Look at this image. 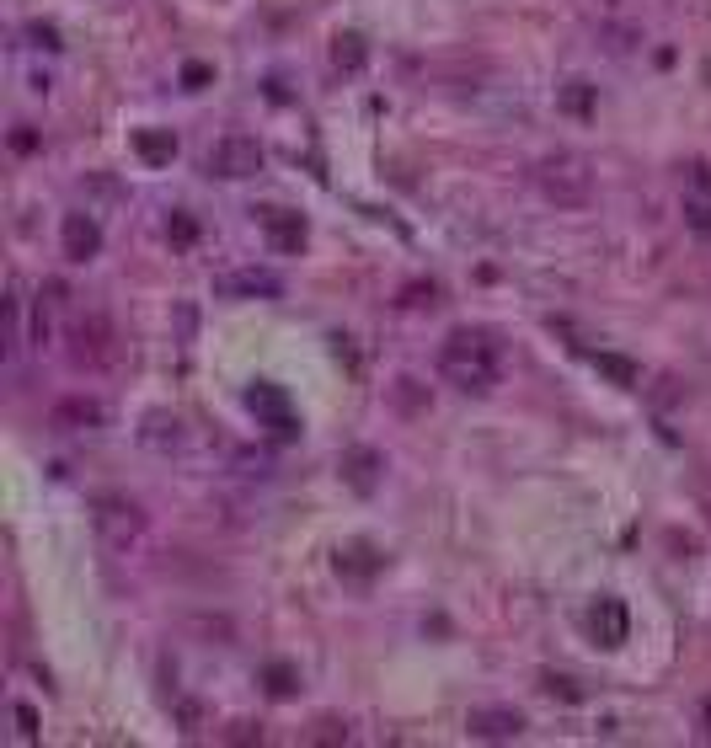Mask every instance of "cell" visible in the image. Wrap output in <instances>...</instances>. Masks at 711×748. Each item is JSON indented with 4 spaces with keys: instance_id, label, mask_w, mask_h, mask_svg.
Returning <instances> with one entry per match:
<instances>
[{
    "instance_id": "cell-16",
    "label": "cell",
    "mask_w": 711,
    "mask_h": 748,
    "mask_svg": "<svg viewBox=\"0 0 711 748\" xmlns=\"http://www.w3.org/2000/svg\"><path fill=\"white\" fill-rule=\"evenodd\" d=\"M380 567H385V556L375 545H343V551H337V572H343V578H375Z\"/></svg>"
},
{
    "instance_id": "cell-20",
    "label": "cell",
    "mask_w": 711,
    "mask_h": 748,
    "mask_svg": "<svg viewBox=\"0 0 711 748\" xmlns=\"http://www.w3.org/2000/svg\"><path fill=\"white\" fill-rule=\"evenodd\" d=\"M262 684H268V695H273V700L300 695V674H295L289 663H268V668H262Z\"/></svg>"
},
{
    "instance_id": "cell-15",
    "label": "cell",
    "mask_w": 711,
    "mask_h": 748,
    "mask_svg": "<svg viewBox=\"0 0 711 748\" xmlns=\"http://www.w3.org/2000/svg\"><path fill=\"white\" fill-rule=\"evenodd\" d=\"M134 150H139V161H145V166H172L177 161V134L172 129H139Z\"/></svg>"
},
{
    "instance_id": "cell-17",
    "label": "cell",
    "mask_w": 711,
    "mask_h": 748,
    "mask_svg": "<svg viewBox=\"0 0 711 748\" xmlns=\"http://www.w3.org/2000/svg\"><path fill=\"white\" fill-rule=\"evenodd\" d=\"M364 59H369V43H364L359 33H337V38H332V65L343 70V75H359Z\"/></svg>"
},
{
    "instance_id": "cell-28",
    "label": "cell",
    "mask_w": 711,
    "mask_h": 748,
    "mask_svg": "<svg viewBox=\"0 0 711 748\" xmlns=\"http://www.w3.org/2000/svg\"><path fill=\"white\" fill-rule=\"evenodd\" d=\"M316 743H348V727L327 716V722H316Z\"/></svg>"
},
{
    "instance_id": "cell-10",
    "label": "cell",
    "mask_w": 711,
    "mask_h": 748,
    "mask_svg": "<svg viewBox=\"0 0 711 748\" xmlns=\"http://www.w3.org/2000/svg\"><path fill=\"white\" fill-rule=\"evenodd\" d=\"M466 732H471V738H482V743H508V738H519V732H524V716L514 706H487V711L466 716Z\"/></svg>"
},
{
    "instance_id": "cell-29",
    "label": "cell",
    "mask_w": 711,
    "mask_h": 748,
    "mask_svg": "<svg viewBox=\"0 0 711 748\" xmlns=\"http://www.w3.org/2000/svg\"><path fill=\"white\" fill-rule=\"evenodd\" d=\"M11 150H17V155H33V150H38V134H33V129H17V134H11Z\"/></svg>"
},
{
    "instance_id": "cell-25",
    "label": "cell",
    "mask_w": 711,
    "mask_h": 748,
    "mask_svg": "<svg viewBox=\"0 0 711 748\" xmlns=\"http://www.w3.org/2000/svg\"><path fill=\"white\" fill-rule=\"evenodd\" d=\"M209 81H214L209 65H198V59H188V65H182V86H188V91H204Z\"/></svg>"
},
{
    "instance_id": "cell-30",
    "label": "cell",
    "mask_w": 711,
    "mask_h": 748,
    "mask_svg": "<svg viewBox=\"0 0 711 748\" xmlns=\"http://www.w3.org/2000/svg\"><path fill=\"white\" fill-rule=\"evenodd\" d=\"M546 690H551V695H562V700H578V695H583L573 679H546Z\"/></svg>"
},
{
    "instance_id": "cell-21",
    "label": "cell",
    "mask_w": 711,
    "mask_h": 748,
    "mask_svg": "<svg viewBox=\"0 0 711 748\" xmlns=\"http://www.w3.org/2000/svg\"><path fill=\"white\" fill-rule=\"evenodd\" d=\"M391 401H396V407L407 412V417H412V412H428V391L412 380V374H401V380L391 385Z\"/></svg>"
},
{
    "instance_id": "cell-9",
    "label": "cell",
    "mask_w": 711,
    "mask_h": 748,
    "mask_svg": "<svg viewBox=\"0 0 711 748\" xmlns=\"http://www.w3.org/2000/svg\"><path fill=\"white\" fill-rule=\"evenodd\" d=\"M257 220H262V230H268V241L289 257H300L305 241H311V230H305V220L295 209H257Z\"/></svg>"
},
{
    "instance_id": "cell-2",
    "label": "cell",
    "mask_w": 711,
    "mask_h": 748,
    "mask_svg": "<svg viewBox=\"0 0 711 748\" xmlns=\"http://www.w3.org/2000/svg\"><path fill=\"white\" fill-rule=\"evenodd\" d=\"M535 187H540V198L546 204H556V209H583L594 198V166L583 161V155H573V150H556V155H546L535 171Z\"/></svg>"
},
{
    "instance_id": "cell-14",
    "label": "cell",
    "mask_w": 711,
    "mask_h": 748,
    "mask_svg": "<svg viewBox=\"0 0 711 748\" xmlns=\"http://www.w3.org/2000/svg\"><path fill=\"white\" fill-rule=\"evenodd\" d=\"M182 439H188V433H182V423H177V417H166V412H150L145 428H139V444L156 449V455H172V449H182Z\"/></svg>"
},
{
    "instance_id": "cell-24",
    "label": "cell",
    "mask_w": 711,
    "mask_h": 748,
    "mask_svg": "<svg viewBox=\"0 0 711 748\" xmlns=\"http://www.w3.org/2000/svg\"><path fill=\"white\" fill-rule=\"evenodd\" d=\"M27 38H33V49H59V27L54 22H33V27H27Z\"/></svg>"
},
{
    "instance_id": "cell-8",
    "label": "cell",
    "mask_w": 711,
    "mask_h": 748,
    "mask_svg": "<svg viewBox=\"0 0 711 748\" xmlns=\"http://www.w3.org/2000/svg\"><path fill=\"white\" fill-rule=\"evenodd\" d=\"M246 407L273 428V439H295V412H289L284 391H273V385H252V391H246Z\"/></svg>"
},
{
    "instance_id": "cell-26",
    "label": "cell",
    "mask_w": 711,
    "mask_h": 748,
    "mask_svg": "<svg viewBox=\"0 0 711 748\" xmlns=\"http://www.w3.org/2000/svg\"><path fill=\"white\" fill-rule=\"evenodd\" d=\"M690 193L711 198V161H695V166H690Z\"/></svg>"
},
{
    "instance_id": "cell-23",
    "label": "cell",
    "mask_w": 711,
    "mask_h": 748,
    "mask_svg": "<svg viewBox=\"0 0 711 748\" xmlns=\"http://www.w3.org/2000/svg\"><path fill=\"white\" fill-rule=\"evenodd\" d=\"M685 225L695 230V236H711V198H701V193L685 198Z\"/></svg>"
},
{
    "instance_id": "cell-4",
    "label": "cell",
    "mask_w": 711,
    "mask_h": 748,
    "mask_svg": "<svg viewBox=\"0 0 711 748\" xmlns=\"http://www.w3.org/2000/svg\"><path fill=\"white\" fill-rule=\"evenodd\" d=\"M209 171L225 182H241V177H257L262 171V145L252 134H225L220 145L209 150Z\"/></svg>"
},
{
    "instance_id": "cell-18",
    "label": "cell",
    "mask_w": 711,
    "mask_h": 748,
    "mask_svg": "<svg viewBox=\"0 0 711 748\" xmlns=\"http://www.w3.org/2000/svg\"><path fill=\"white\" fill-rule=\"evenodd\" d=\"M556 107H562V113H573V118H589L594 113V86L589 81H567L562 91H556Z\"/></svg>"
},
{
    "instance_id": "cell-5",
    "label": "cell",
    "mask_w": 711,
    "mask_h": 748,
    "mask_svg": "<svg viewBox=\"0 0 711 748\" xmlns=\"http://www.w3.org/2000/svg\"><path fill=\"white\" fill-rule=\"evenodd\" d=\"M118 358V337L107 316H86L75 326V364H113Z\"/></svg>"
},
{
    "instance_id": "cell-22",
    "label": "cell",
    "mask_w": 711,
    "mask_h": 748,
    "mask_svg": "<svg viewBox=\"0 0 711 748\" xmlns=\"http://www.w3.org/2000/svg\"><path fill=\"white\" fill-rule=\"evenodd\" d=\"M166 241H172L177 246V252H188V246L198 241V220H193V214H172V220H166Z\"/></svg>"
},
{
    "instance_id": "cell-3",
    "label": "cell",
    "mask_w": 711,
    "mask_h": 748,
    "mask_svg": "<svg viewBox=\"0 0 711 748\" xmlns=\"http://www.w3.org/2000/svg\"><path fill=\"white\" fill-rule=\"evenodd\" d=\"M91 524H97V535L113 545V551H129V545L145 535V513H139L129 497H97V503H91Z\"/></svg>"
},
{
    "instance_id": "cell-6",
    "label": "cell",
    "mask_w": 711,
    "mask_h": 748,
    "mask_svg": "<svg viewBox=\"0 0 711 748\" xmlns=\"http://www.w3.org/2000/svg\"><path fill=\"white\" fill-rule=\"evenodd\" d=\"M214 294H230V300H278L284 284L262 268H236V273H220L214 278Z\"/></svg>"
},
{
    "instance_id": "cell-1",
    "label": "cell",
    "mask_w": 711,
    "mask_h": 748,
    "mask_svg": "<svg viewBox=\"0 0 711 748\" xmlns=\"http://www.w3.org/2000/svg\"><path fill=\"white\" fill-rule=\"evenodd\" d=\"M439 374H444L450 385H460V391L487 396L492 385H498V374H503L498 342H492L487 332H455V337L439 348Z\"/></svg>"
},
{
    "instance_id": "cell-19",
    "label": "cell",
    "mask_w": 711,
    "mask_h": 748,
    "mask_svg": "<svg viewBox=\"0 0 711 748\" xmlns=\"http://www.w3.org/2000/svg\"><path fill=\"white\" fill-rule=\"evenodd\" d=\"M594 369L605 374L610 385H637L642 380V369L631 364V358H621V353H594Z\"/></svg>"
},
{
    "instance_id": "cell-11",
    "label": "cell",
    "mask_w": 711,
    "mask_h": 748,
    "mask_svg": "<svg viewBox=\"0 0 711 748\" xmlns=\"http://www.w3.org/2000/svg\"><path fill=\"white\" fill-rule=\"evenodd\" d=\"M59 246H65L70 262H91L102 252V225L91 220V214H65V225H59Z\"/></svg>"
},
{
    "instance_id": "cell-31",
    "label": "cell",
    "mask_w": 711,
    "mask_h": 748,
    "mask_svg": "<svg viewBox=\"0 0 711 748\" xmlns=\"http://www.w3.org/2000/svg\"><path fill=\"white\" fill-rule=\"evenodd\" d=\"M701 722H706V732H711V700H706V711H701Z\"/></svg>"
},
{
    "instance_id": "cell-7",
    "label": "cell",
    "mask_w": 711,
    "mask_h": 748,
    "mask_svg": "<svg viewBox=\"0 0 711 748\" xmlns=\"http://www.w3.org/2000/svg\"><path fill=\"white\" fill-rule=\"evenodd\" d=\"M337 471H343V481L353 492H375L380 487V476H385V455L380 449H369V444H353V449H343V460H337Z\"/></svg>"
},
{
    "instance_id": "cell-27",
    "label": "cell",
    "mask_w": 711,
    "mask_h": 748,
    "mask_svg": "<svg viewBox=\"0 0 711 748\" xmlns=\"http://www.w3.org/2000/svg\"><path fill=\"white\" fill-rule=\"evenodd\" d=\"M11 716H17V732H22V738H38V711H33V706H11Z\"/></svg>"
},
{
    "instance_id": "cell-12",
    "label": "cell",
    "mask_w": 711,
    "mask_h": 748,
    "mask_svg": "<svg viewBox=\"0 0 711 748\" xmlns=\"http://www.w3.org/2000/svg\"><path fill=\"white\" fill-rule=\"evenodd\" d=\"M589 631H594V642L599 647H621L626 636H631V615H626V604L621 599H599L594 610H589Z\"/></svg>"
},
{
    "instance_id": "cell-13",
    "label": "cell",
    "mask_w": 711,
    "mask_h": 748,
    "mask_svg": "<svg viewBox=\"0 0 711 748\" xmlns=\"http://www.w3.org/2000/svg\"><path fill=\"white\" fill-rule=\"evenodd\" d=\"M102 417H107L102 401H91V396H65V401L49 412V423H54L59 433H81V428H102Z\"/></svg>"
}]
</instances>
